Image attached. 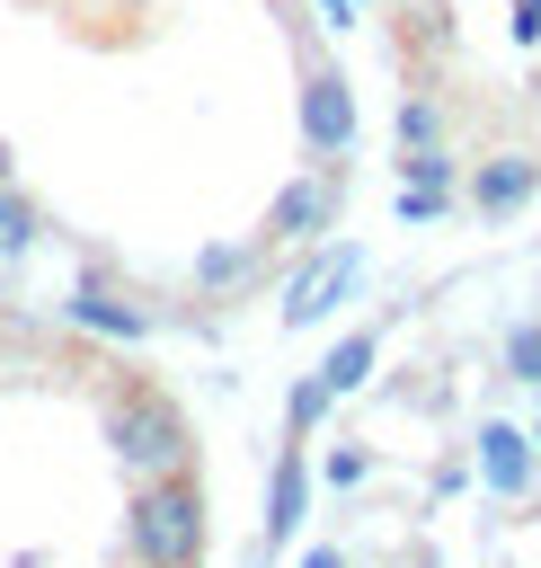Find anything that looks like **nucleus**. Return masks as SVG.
Wrapping results in <instances>:
<instances>
[{
	"label": "nucleus",
	"instance_id": "nucleus-3",
	"mask_svg": "<svg viewBox=\"0 0 541 568\" xmlns=\"http://www.w3.org/2000/svg\"><path fill=\"white\" fill-rule=\"evenodd\" d=\"M355 275H364V248H346V240H337V248H319V257H310V266L284 284V328L328 320V311L346 302V284H355Z\"/></svg>",
	"mask_w": 541,
	"mask_h": 568
},
{
	"label": "nucleus",
	"instance_id": "nucleus-6",
	"mask_svg": "<svg viewBox=\"0 0 541 568\" xmlns=\"http://www.w3.org/2000/svg\"><path fill=\"white\" fill-rule=\"evenodd\" d=\"M337 222V186L328 178H293L275 204H266V240H319Z\"/></svg>",
	"mask_w": 541,
	"mask_h": 568
},
{
	"label": "nucleus",
	"instance_id": "nucleus-5",
	"mask_svg": "<svg viewBox=\"0 0 541 568\" xmlns=\"http://www.w3.org/2000/svg\"><path fill=\"white\" fill-rule=\"evenodd\" d=\"M302 506H310V453H302V435L275 453V479H266V550H284L293 532H302Z\"/></svg>",
	"mask_w": 541,
	"mask_h": 568
},
{
	"label": "nucleus",
	"instance_id": "nucleus-9",
	"mask_svg": "<svg viewBox=\"0 0 541 568\" xmlns=\"http://www.w3.org/2000/svg\"><path fill=\"white\" fill-rule=\"evenodd\" d=\"M71 328H98V337H151V311H133V302H115V293H98V284H80L71 293Z\"/></svg>",
	"mask_w": 541,
	"mask_h": 568
},
{
	"label": "nucleus",
	"instance_id": "nucleus-18",
	"mask_svg": "<svg viewBox=\"0 0 541 568\" xmlns=\"http://www.w3.org/2000/svg\"><path fill=\"white\" fill-rule=\"evenodd\" d=\"M364 470H372V462H364V453H355V444H346V453H328V488H355V479H364Z\"/></svg>",
	"mask_w": 541,
	"mask_h": 568
},
{
	"label": "nucleus",
	"instance_id": "nucleus-22",
	"mask_svg": "<svg viewBox=\"0 0 541 568\" xmlns=\"http://www.w3.org/2000/svg\"><path fill=\"white\" fill-rule=\"evenodd\" d=\"M532 444H541V417H532Z\"/></svg>",
	"mask_w": 541,
	"mask_h": 568
},
{
	"label": "nucleus",
	"instance_id": "nucleus-12",
	"mask_svg": "<svg viewBox=\"0 0 541 568\" xmlns=\"http://www.w3.org/2000/svg\"><path fill=\"white\" fill-rule=\"evenodd\" d=\"M399 186H426V195H452V160H443V142H417V151L399 160Z\"/></svg>",
	"mask_w": 541,
	"mask_h": 568
},
{
	"label": "nucleus",
	"instance_id": "nucleus-10",
	"mask_svg": "<svg viewBox=\"0 0 541 568\" xmlns=\"http://www.w3.org/2000/svg\"><path fill=\"white\" fill-rule=\"evenodd\" d=\"M372 355H381V328H346V337L328 346V364H319V390H328V399H346V390H364V373H372Z\"/></svg>",
	"mask_w": 541,
	"mask_h": 568
},
{
	"label": "nucleus",
	"instance_id": "nucleus-1",
	"mask_svg": "<svg viewBox=\"0 0 541 568\" xmlns=\"http://www.w3.org/2000/svg\"><path fill=\"white\" fill-rule=\"evenodd\" d=\"M124 550H133V568H195L204 559V488H195V470L133 479Z\"/></svg>",
	"mask_w": 541,
	"mask_h": 568
},
{
	"label": "nucleus",
	"instance_id": "nucleus-16",
	"mask_svg": "<svg viewBox=\"0 0 541 568\" xmlns=\"http://www.w3.org/2000/svg\"><path fill=\"white\" fill-rule=\"evenodd\" d=\"M506 373H514V382H541V320H523V328L506 337Z\"/></svg>",
	"mask_w": 541,
	"mask_h": 568
},
{
	"label": "nucleus",
	"instance_id": "nucleus-15",
	"mask_svg": "<svg viewBox=\"0 0 541 568\" xmlns=\"http://www.w3.org/2000/svg\"><path fill=\"white\" fill-rule=\"evenodd\" d=\"M231 275H248V248H239V240H213V248L195 257V284H231Z\"/></svg>",
	"mask_w": 541,
	"mask_h": 568
},
{
	"label": "nucleus",
	"instance_id": "nucleus-14",
	"mask_svg": "<svg viewBox=\"0 0 541 568\" xmlns=\"http://www.w3.org/2000/svg\"><path fill=\"white\" fill-rule=\"evenodd\" d=\"M435 133H443L435 98H399V151H417V142H435Z\"/></svg>",
	"mask_w": 541,
	"mask_h": 568
},
{
	"label": "nucleus",
	"instance_id": "nucleus-17",
	"mask_svg": "<svg viewBox=\"0 0 541 568\" xmlns=\"http://www.w3.org/2000/svg\"><path fill=\"white\" fill-rule=\"evenodd\" d=\"M452 195H426V186H399V222H435Z\"/></svg>",
	"mask_w": 541,
	"mask_h": 568
},
{
	"label": "nucleus",
	"instance_id": "nucleus-8",
	"mask_svg": "<svg viewBox=\"0 0 541 568\" xmlns=\"http://www.w3.org/2000/svg\"><path fill=\"white\" fill-rule=\"evenodd\" d=\"M532 453H541V444H532L523 426H479V479H488L497 497H523V488H532Z\"/></svg>",
	"mask_w": 541,
	"mask_h": 568
},
{
	"label": "nucleus",
	"instance_id": "nucleus-7",
	"mask_svg": "<svg viewBox=\"0 0 541 568\" xmlns=\"http://www.w3.org/2000/svg\"><path fill=\"white\" fill-rule=\"evenodd\" d=\"M532 186H541V160H532V151H497V160H479L470 204H479V213H514V204H532Z\"/></svg>",
	"mask_w": 541,
	"mask_h": 568
},
{
	"label": "nucleus",
	"instance_id": "nucleus-4",
	"mask_svg": "<svg viewBox=\"0 0 541 568\" xmlns=\"http://www.w3.org/2000/svg\"><path fill=\"white\" fill-rule=\"evenodd\" d=\"M302 142H310V151H328V160H337V151H355V89H346L328 62H310V71H302Z\"/></svg>",
	"mask_w": 541,
	"mask_h": 568
},
{
	"label": "nucleus",
	"instance_id": "nucleus-13",
	"mask_svg": "<svg viewBox=\"0 0 541 568\" xmlns=\"http://www.w3.org/2000/svg\"><path fill=\"white\" fill-rule=\"evenodd\" d=\"M328 408H337V399H328V390H319V373H302V382H293V399H284V426H293V435H302V444H310V426H319V417H328Z\"/></svg>",
	"mask_w": 541,
	"mask_h": 568
},
{
	"label": "nucleus",
	"instance_id": "nucleus-19",
	"mask_svg": "<svg viewBox=\"0 0 541 568\" xmlns=\"http://www.w3.org/2000/svg\"><path fill=\"white\" fill-rule=\"evenodd\" d=\"M514 44H541V0H514Z\"/></svg>",
	"mask_w": 541,
	"mask_h": 568
},
{
	"label": "nucleus",
	"instance_id": "nucleus-20",
	"mask_svg": "<svg viewBox=\"0 0 541 568\" xmlns=\"http://www.w3.org/2000/svg\"><path fill=\"white\" fill-rule=\"evenodd\" d=\"M319 9H328V27H346V18H355V0H319Z\"/></svg>",
	"mask_w": 541,
	"mask_h": 568
},
{
	"label": "nucleus",
	"instance_id": "nucleus-21",
	"mask_svg": "<svg viewBox=\"0 0 541 568\" xmlns=\"http://www.w3.org/2000/svg\"><path fill=\"white\" fill-rule=\"evenodd\" d=\"M302 568H346V559L337 550H302Z\"/></svg>",
	"mask_w": 541,
	"mask_h": 568
},
{
	"label": "nucleus",
	"instance_id": "nucleus-11",
	"mask_svg": "<svg viewBox=\"0 0 541 568\" xmlns=\"http://www.w3.org/2000/svg\"><path fill=\"white\" fill-rule=\"evenodd\" d=\"M35 231H44V213H35L18 186H0V257H27V248H35Z\"/></svg>",
	"mask_w": 541,
	"mask_h": 568
},
{
	"label": "nucleus",
	"instance_id": "nucleus-2",
	"mask_svg": "<svg viewBox=\"0 0 541 568\" xmlns=\"http://www.w3.org/2000/svg\"><path fill=\"white\" fill-rule=\"evenodd\" d=\"M106 444H115L124 479H169V470L195 462V435H186L169 390H115L106 399Z\"/></svg>",
	"mask_w": 541,
	"mask_h": 568
}]
</instances>
